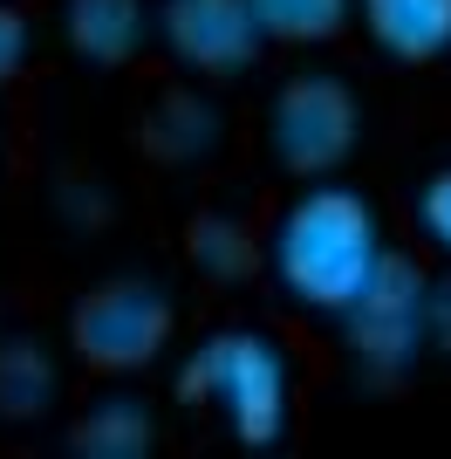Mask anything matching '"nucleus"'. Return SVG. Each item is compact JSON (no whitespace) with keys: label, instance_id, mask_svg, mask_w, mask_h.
<instances>
[{"label":"nucleus","instance_id":"obj_15","mask_svg":"<svg viewBox=\"0 0 451 459\" xmlns=\"http://www.w3.org/2000/svg\"><path fill=\"white\" fill-rule=\"evenodd\" d=\"M28 56H35V21L21 14L14 0H0V90H7V82H21Z\"/></svg>","mask_w":451,"mask_h":459},{"label":"nucleus","instance_id":"obj_17","mask_svg":"<svg viewBox=\"0 0 451 459\" xmlns=\"http://www.w3.org/2000/svg\"><path fill=\"white\" fill-rule=\"evenodd\" d=\"M424 336L438 357H451V274H431V302H424Z\"/></svg>","mask_w":451,"mask_h":459},{"label":"nucleus","instance_id":"obj_12","mask_svg":"<svg viewBox=\"0 0 451 459\" xmlns=\"http://www.w3.org/2000/svg\"><path fill=\"white\" fill-rule=\"evenodd\" d=\"M185 261L206 274L212 288H246L267 268V247L253 240L246 220H233V212H199L185 227Z\"/></svg>","mask_w":451,"mask_h":459},{"label":"nucleus","instance_id":"obj_5","mask_svg":"<svg viewBox=\"0 0 451 459\" xmlns=\"http://www.w3.org/2000/svg\"><path fill=\"white\" fill-rule=\"evenodd\" d=\"M424 302H431V268H424L417 254L383 247L376 274L356 288V302L336 316L342 350H349V364L370 384L411 377V364L431 350V336H424Z\"/></svg>","mask_w":451,"mask_h":459},{"label":"nucleus","instance_id":"obj_3","mask_svg":"<svg viewBox=\"0 0 451 459\" xmlns=\"http://www.w3.org/2000/svg\"><path fill=\"white\" fill-rule=\"evenodd\" d=\"M267 165L287 178H342V165L362 144V96L342 69H294L281 76V90L267 96L260 117Z\"/></svg>","mask_w":451,"mask_h":459},{"label":"nucleus","instance_id":"obj_1","mask_svg":"<svg viewBox=\"0 0 451 459\" xmlns=\"http://www.w3.org/2000/svg\"><path fill=\"white\" fill-rule=\"evenodd\" d=\"M383 261V220L349 178H308L267 233V274L294 308L342 316Z\"/></svg>","mask_w":451,"mask_h":459},{"label":"nucleus","instance_id":"obj_2","mask_svg":"<svg viewBox=\"0 0 451 459\" xmlns=\"http://www.w3.org/2000/svg\"><path fill=\"white\" fill-rule=\"evenodd\" d=\"M178 404H212L246 453H274L294 425V364L267 329H219L178 364Z\"/></svg>","mask_w":451,"mask_h":459},{"label":"nucleus","instance_id":"obj_4","mask_svg":"<svg viewBox=\"0 0 451 459\" xmlns=\"http://www.w3.org/2000/svg\"><path fill=\"white\" fill-rule=\"evenodd\" d=\"M178 302L150 274H110L69 302V357L96 377H137L171 350Z\"/></svg>","mask_w":451,"mask_h":459},{"label":"nucleus","instance_id":"obj_13","mask_svg":"<svg viewBox=\"0 0 451 459\" xmlns=\"http://www.w3.org/2000/svg\"><path fill=\"white\" fill-rule=\"evenodd\" d=\"M267 48H321L356 21V0H253Z\"/></svg>","mask_w":451,"mask_h":459},{"label":"nucleus","instance_id":"obj_14","mask_svg":"<svg viewBox=\"0 0 451 459\" xmlns=\"http://www.w3.org/2000/svg\"><path fill=\"white\" fill-rule=\"evenodd\" d=\"M411 227L438 261H451V165L424 172V186H417V199H411Z\"/></svg>","mask_w":451,"mask_h":459},{"label":"nucleus","instance_id":"obj_10","mask_svg":"<svg viewBox=\"0 0 451 459\" xmlns=\"http://www.w3.org/2000/svg\"><path fill=\"white\" fill-rule=\"evenodd\" d=\"M62 398V364L55 350L28 336V329H7L0 336V425H41Z\"/></svg>","mask_w":451,"mask_h":459},{"label":"nucleus","instance_id":"obj_8","mask_svg":"<svg viewBox=\"0 0 451 459\" xmlns=\"http://www.w3.org/2000/svg\"><path fill=\"white\" fill-rule=\"evenodd\" d=\"M219 131H226L219 103H212L206 90H191V82H171V90L150 96L144 124H137V144H144V158H157V165H171V172H185V165L212 158Z\"/></svg>","mask_w":451,"mask_h":459},{"label":"nucleus","instance_id":"obj_6","mask_svg":"<svg viewBox=\"0 0 451 459\" xmlns=\"http://www.w3.org/2000/svg\"><path fill=\"white\" fill-rule=\"evenodd\" d=\"M150 35L165 41V56L199 82H233L260 62L267 35L253 21V0H157Z\"/></svg>","mask_w":451,"mask_h":459},{"label":"nucleus","instance_id":"obj_7","mask_svg":"<svg viewBox=\"0 0 451 459\" xmlns=\"http://www.w3.org/2000/svg\"><path fill=\"white\" fill-rule=\"evenodd\" d=\"M62 41L82 69H131L150 41V0H62Z\"/></svg>","mask_w":451,"mask_h":459},{"label":"nucleus","instance_id":"obj_11","mask_svg":"<svg viewBox=\"0 0 451 459\" xmlns=\"http://www.w3.org/2000/svg\"><path fill=\"white\" fill-rule=\"evenodd\" d=\"M157 446V419L131 391H103L69 419V453L75 459H144Z\"/></svg>","mask_w":451,"mask_h":459},{"label":"nucleus","instance_id":"obj_9","mask_svg":"<svg viewBox=\"0 0 451 459\" xmlns=\"http://www.w3.org/2000/svg\"><path fill=\"white\" fill-rule=\"evenodd\" d=\"M356 21L396 69H431L451 56V0H356Z\"/></svg>","mask_w":451,"mask_h":459},{"label":"nucleus","instance_id":"obj_16","mask_svg":"<svg viewBox=\"0 0 451 459\" xmlns=\"http://www.w3.org/2000/svg\"><path fill=\"white\" fill-rule=\"evenodd\" d=\"M55 212L69 220V227H82V233H89V227H103L110 199H103L96 186H62V192H55Z\"/></svg>","mask_w":451,"mask_h":459}]
</instances>
